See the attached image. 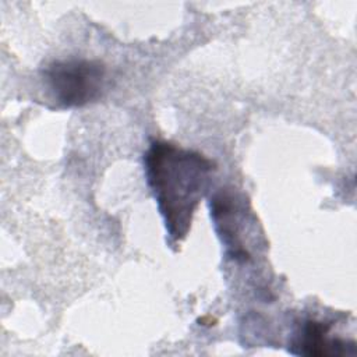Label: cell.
I'll use <instances>...</instances> for the list:
<instances>
[{"label": "cell", "instance_id": "obj_2", "mask_svg": "<svg viewBox=\"0 0 357 357\" xmlns=\"http://www.w3.org/2000/svg\"><path fill=\"white\" fill-rule=\"evenodd\" d=\"M43 79L56 105L67 109L82 107L102 96L106 68L98 60H56L45 68Z\"/></svg>", "mask_w": 357, "mask_h": 357}, {"label": "cell", "instance_id": "obj_3", "mask_svg": "<svg viewBox=\"0 0 357 357\" xmlns=\"http://www.w3.org/2000/svg\"><path fill=\"white\" fill-rule=\"evenodd\" d=\"M329 329L331 326L325 322L315 319L305 321L291 340L290 353L310 357L353 354L347 350V343L344 340L331 339L328 336Z\"/></svg>", "mask_w": 357, "mask_h": 357}, {"label": "cell", "instance_id": "obj_1", "mask_svg": "<svg viewBox=\"0 0 357 357\" xmlns=\"http://www.w3.org/2000/svg\"><path fill=\"white\" fill-rule=\"evenodd\" d=\"M146 183L163 219L169 243L178 244L209 188L215 163L202 153L155 139L144 155Z\"/></svg>", "mask_w": 357, "mask_h": 357}]
</instances>
